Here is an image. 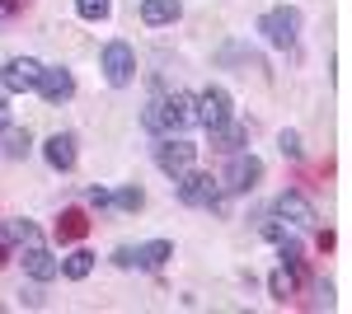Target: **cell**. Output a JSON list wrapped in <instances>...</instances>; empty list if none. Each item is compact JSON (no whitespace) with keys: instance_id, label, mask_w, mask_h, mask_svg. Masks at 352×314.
Listing matches in <instances>:
<instances>
[{"instance_id":"cell-1","label":"cell","mask_w":352,"mask_h":314,"mask_svg":"<svg viewBox=\"0 0 352 314\" xmlns=\"http://www.w3.org/2000/svg\"><path fill=\"white\" fill-rule=\"evenodd\" d=\"M141 127L155 136H184L188 127H197V99L192 94H160L141 108Z\"/></svg>"},{"instance_id":"cell-2","label":"cell","mask_w":352,"mask_h":314,"mask_svg":"<svg viewBox=\"0 0 352 314\" xmlns=\"http://www.w3.org/2000/svg\"><path fill=\"white\" fill-rule=\"evenodd\" d=\"M174 183H179V202H184V207H212V211L226 207V188H221V179H212V174L184 169Z\"/></svg>"},{"instance_id":"cell-3","label":"cell","mask_w":352,"mask_h":314,"mask_svg":"<svg viewBox=\"0 0 352 314\" xmlns=\"http://www.w3.org/2000/svg\"><path fill=\"white\" fill-rule=\"evenodd\" d=\"M258 33L268 38L272 47H296V38H300V14L292 10V5H277V10H268V14L258 19Z\"/></svg>"},{"instance_id":"cell-4","label":"cell","mask_w":352,"mask_h":314,"mask_svg":"<svg viewBox=\"0 0 352 314\" xmlns=\"http://www.w3.org/2000/svg\"><path fill=\"white\" fill-rule=\"evenodd\" d=\"M235 117V99H230V89H221V85H207L202 94H197V122L207 131H217L221 122H230Z\"/></svg>"},{"instance_id":"cell-5","label":"cell","mask_w":352,"mask_h":314,"mask_svg":"<svg viewBox=\"0 0 352 314\" xmlns=\"http://www.w3.org/2000/svg\"><path fill=\"white\" fill-rule=\"evenodd\" d=\"M258 179H263V159L249 155V150H235V155H230V169H226V179H221V188H226V192H254Z\"/></svg>"},{"instance_id":"cell-6","label":"cell","mask_w":352,"mask_h":314,"mask_svg":"<svg viewBox=\"0 0 352 314\" xmlns=\"http://www.w3.org/2000/svg\"><path fill=\"white\" fill-rule=\"evenodd\" d=\"M272 216L287 221V225H296V230H315V225H320V211H315V202H310L305 192H282V197L272 202Z\"/></svg>"},{"instance_id":"cell-7","label":"cell","mask_w":352,"mask_h":314,"mask_svg":"<svg viewBox=\"0 0 352 314\" xmlns=\"http://www.w3.org/2000/svg\"><path fill=\"white\" fill-rule=\"evenodd\" d=\"M104 80H109L113 89H127L136 80V52L132 43H109L104 47Z\"/></svg>"},{"instance_id":"cell-8","label":"cell","mask_w":352,"mask_h":314,"mask_svg":"<svg viewBox=\"0 0 352 314\" xmlns=\"http://www.w3.org/2000/svg\"><path fill=\"white\" fill-rule=\"evenodd\" d=\"M192 159H197V146H192V141H184V136H160L155 164H160L169 179H179L184 169H192Z\"/></svg>"},{"instance_id":"cell-9","label":"cell","mask_w":352,"mask_h":314,"mask_svg":"<svg viewBox=\"0 0 352 314\" xmlns=\"http://www.w3.org/2000/svg\"><path fill=\"white\" fill-rule=\"evenodd\" d=\"M47 104H66L71 94H76V76L66 71V66H43V76H38V85H33Z\"/></svg>"},{"instance_id":"cell-10","label":"cell","mask_w":352,"mask_h":314,"mask_svg":"<svg viewBox=\"0 0 352 314\" xmlns=\"http://www.w3.org/2000/svg\"><path fill=\"white\" fill-rule=\"evenodd\" d=\"M38 76H43V66H38L33 56H10V61H5V71H0V80H5V89H10V94L33 89V85H38Z\"/></svg>"},{"instance_id":"cell-11","label":"cell","mask_w":352,"mask_h":314,"mask_svg":"<svg viewBox=\"0 0 352 314\" xmlns=\"http://www.w3.org/2000/svg\"><path fill=\"white\" fill-rule=\"evenodd\" d=\"M19 262H24V272L33 282H56V277H61V258H52V254L43 249V239H38V244H24V258Z\"/></svg>"},{"instance_id":"cell-12","label":"cell","mask_w":352,"mask_h":314,"mask_svg":"<svg viewBox=\"0 0 352 314\" xmlns=\"http://www.w3.org/2000/svg\"><path fill=\"white\" fill-rule=\"evenodd\" d=\"M43 159L52 164L56 174H66V169H76V136L71 131H56L43 141Z\"/></svg>"},{"instance_id":"cell-13","label":"cell","mask_w":352,"mask_h":314,"mask_svg":"<svg viewBox=\"0 0 352 314\" xmlns=\"http://www.w3.org/2000/svg\"><path fill=\"white\" fill-rule=\"evenodd\" d=\"M244 141H249V127H244V122H235V117H230V122H221V127L212 131V146H217L221 155L244 150Z\"/></svg>"},{"instance_id":"cell-14","label":"cell","mask_w":352,"mask_h":314,"mask_svg":"<svg viewBox=\"0 0 352 314\" xmlns=\"http://www.w3.org/2000/svg\"><path fill=\"white\" fill-rule=\"evenodd\" d=\"M184 14V0H141V19L151 28H160V24H174Z\"/></svg>"},{"instance_id":"cell-15","label":"cell","mask_w":352,"mask_h":314,"mask_svg":"<svg viewBox=\"0 0 352 314\" xmlns=\"http://www.w3.org/2000/svg\"><path fill=\"white\" fill-rule=\"evenodd\" d=\"M28 150H33L28 127H0V155H5V159H24Z\"/></svg>"},{"instance_id":"cell-16","label":"cell","mask_w":352,"mask_h":314,"mask_svg":"<svg viewBox=\"0 0 352 314\" xmlns=\"http://www.w3.org/2000/svg\"><path fill=\"white\" fill-rule=\"evenodd\" d=\"M89 235V221H85L80 207H66L61 211V221H56V239H66V244H76V239Z\"/></svg>"},{"instance_id":"cell-17","label":"cell","mask_w":352,"mask_h":314,"mask_svg":"<svg viewBox=\"0 0 352 314\" xmlns=\"http://www.w3.org/2000/svg\"><path fill=\"white\" fill-rule=\"evenodd\" d=\"M169 258H174V244H169V239H151V244H141V249H136V267H151V272L164 267Z\"/></svg>"},{"instance_id":"cell-18","label":"cell","mask_w":352,"mask_h":314,"mask_svg":"<svg viewBox=\"0 0 352 314\" xmlns=\"http://www.w3.org/2000/svg\"><path fill=\"white\" fill-rule=\"evenodd\" d=\"M89 272H94V254H89V249H76V254L61 258V277H66V282H85Z\"/></svg>"},{"instance_id":"cell-19","label":"cell","mask_w":352,"mask_h":314,"mask_svg":"<svg viewBox=\"0 0 352 314\" xmlns=\"http://www.w3.org/2000/svg\"><path fill=\"white\" fill-rule=\"evenodd\" d=\"M268 291H272V300L287 305V300L296 295V272H292V267H277V272L268 277Z\"/></svg>"},{"instance_id":"cell-20","label":"cell","mask_w":352,"mask_h":314,"mask_svg":"<svg viewBox=\"0 0 352 314\" xmlns=\"http://www.w3.org/2000/svg\"><path fill=\"white\" fill-rule=\"evenodd\" d=\"M76 14L89 19V24H104V19L113 14V0H76Z\"/></svg>"},{"instance_id":"cell-21","label":"cell","mask_w":352,"mask_h":314,"mask_svg":"<svg viewBox=\"0 0 352 314\" xmlns=\"http://www.w3.org/2000/svg\"><path fill=\"white\" fill-rule=\"evenodd\" d=\"M113 207H122V211H141L146 207V192H141V188H118V192H113Z\"/></svg>"},{"instance_id":"cell-22","label":"cell","mask_w":352,"mask_h":314,"mask_svg":"<svg viewBox=\"0 0 352 314\" xmlns=\"http://www.w3.org/2000/svg\"><path fill=\"white\" fill-rule=\"evenodd\" d=\"M5 225H10V239H14V244H38V239H43V230H38L33 221H5Z\"/></svg>"},{"instance_id":"cell-23","label":"cell","mask_w":352,"mask_h":314,"mask_svg":"<svg viewBox=\"0 0 352 314\" xmlns=\"http://www.w3.org/2000/svg\"><path fill=\"white\" fill-rule=\"evenodd\" d=\"M258 235H263V239H272V244H277V239L287 235V221H277V216H263V221H258Z\"/></svg>"},{"instance_id":"cell-24","label":"cell","mask_w":352,"mask_h":314,"mask_svg":"<svg viewBox=\"0 0 352 314\" xmlns=\"http://www.w3.org/2000/svg\"><path fill=\"white\" fill-rule=\"evenodd\" d=\"M277 146H282V155H287V159H300V136H296V131H282Z\"/></svg>"},{"instance_id":"cell-25","label":"cell","mask_w":352,"mask_h":314,"mask_svg":"<svg viewBox=\"0 0 352 314\" xmlns=\"http://www.w3.org/2000/svg\"><path fill=\"white\" fill-rule=\"evenodd\" d=\"M85 197H89V207H113V192H109V188H89Z\"/></svg>"},{"instance_id":"cell-26","label":"cell","mask_w":352,"mask_h":314,"mask_svg":"<svg viewBox=\"0 0 352 314\" xmlns=\"http://www.w3.org/2000/svg\"><path fill=\"white\" fill-rule=\"evenodd\" d=\"M10 249H14V239H10V225H0V267L10 262Z\"/></svg>"},{"instance_id":"cell-27","label":"cell","mask_w":352,"mask_h":314,"mask_svg":"<svg viewBox=\"0 0 352 314\" xmlns=\"http://www.w3.org/2000/svg\"><path fill=\"white\" fill-rule=\"evenodd\" d=\"M113 262H118V267H136V249H118Z\"/></svg>"},{"instance_id":"cell-28","label":"cell","mask_w":352,"mask_h":314,"mask_svg":"<svg viewBox=\"0 0 352 314\" xmlns=\"http://www.w3.org/2000/svg\"><path fill=\"white\" fill-rule=\"evenodd\" d=\"M315 295H320V305H333V287L329 282H315Z\"/></svg>"},{"instance_id":"cell-29","label":"cell","mask_w":352,"mask_h":314,"mask_svg":"<svg viewBox=\"0 0 352 314\" xmlns=\"http://www.w3.org/2000/svg\"><path fill=\"white\" fill-rule=\"evenodd\" d=\"M10 104V89H5V80H0V108Z\"/></svg>"},{"instance_id":"cell-30","label":"cell","mask_w":352,"mask_h":314,"mask_svg":"<svg viewBox=\"0 0 352 314\" xmlns=\"http://www.w3.org/2000/svg\"><path fill=\"white\" fill-rule=\"evenodd\" d=\"M0 127H5V108H0Z\"/></svg>"}]
</instances>
